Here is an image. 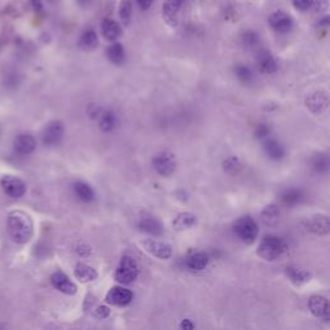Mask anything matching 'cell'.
<instances>
[{"instance_id":"7c38bea8","label":"cell","mask_w":330,"mask_h":330,"mask_svg":"<svg viewBox=\"0 0 330 330\" xmlns=\"http://www.w3.org/2000/svg\"><path fill=\"white\" fill-rule=\"evenodd\" d=\"M138 226H140L141 231H144V232L149 235H152V236H160L163 234V225H161L158 218H155L151 214H142L140 218V222H138Z\"/></svg>"},{"instance_id":"484cf974","label":"cell","mask_w":330,"mask_h":330,"mask_svg":"<svg viewBox=\"0 0 330 330\" xmlns=\"http://www.w3.org/2000/svg\"><path fill=\"white\" fill-rule=\"evenodd\" d=\"M208 262H209L208 255L203 253V251H199V253H195V254L188 257L187 266H188V269L193 270V271H200V270H204L207 267Z\"/></svg>"},{"instance_id":"9c48e42d","label":"cell","mask_w":330,"mask_h":330,"mask_svg":"<svg viewBox=\"0 0 330 330\" xmlns=\"http://www.w3.org/2000/svg\"><path fill=\"white\" fill-rule=\"evenodd\" d=\"M255 63H257L258 70L262 74H274L279 69L278 62H276L275 57L266 49L258 50Z\"/></svg>"},{"instance_id":"52a82bcc","label":"cell","mask_w":330,"mask_h":330,"mask_svg":"<svg viewBox=\"0 0 330 330\" xmlns=\"http://www.w3.org/2000/svg\"><path fill=\"white\" fill-rule=\"evenodd\" d=\"M152 167L163 177H169L175 170L174 156L170 152H160L152 160Z\"/></svg>"},{"instance_id":"5b68a950","label":"cell","mask_w":330,"mask_h":330,"mask_svg":"<svg viewBox=\"0 0 330 330\" xmlns=\"http://www.w3.org/2000/svg\"><path fill=\"white\" fill-rule=\"evenodd\" d=\"M0 187L7 195L15 199L22 197L26 193V183L16 175H3L0 179Z\"/></svg>"},{"instance_id":"30bf717a","label":"cell","mask_w":330,"mask_h":330,"mask_svg":"<svg viewBox=\"0 0 330 330\" xmlns=\"http://www.w3.org/2000/svg\"><path fill=\"white\" fill-rule=\"evenodd\" d=\"M270 25L275 31L285 34L289 32L293 27V20L288 13L283 12V11H276L270 16Z\"/></svg>"},{"instance_id":"9a60e30c","label":"cell","mask_w":330,"mask_h":330,"mask_svg":"<svg viewBox=\"0 0 330 330\" xmlns=\"http://www.w3.org/2000/svg\"><path fill=\"white\" fill-rule=\"evenodd\" d=\"M307 228L312 231L313 234L320 235V236H325L329 234L330 231V222L329 218L326 216H321V214H316V216L310 217L306 222Z\"/></svg>"},{"instance_id":"277c9868","label":"cell","mask_w":330,"mask_h":330,"mask_svg":"<svg viewBox=\"0 0 330 330\" xmlns=\"http://www.w3.org/2000/svg\"><path fill=\"white\" fill-rule=\"evenodd\" d=\"M138 276V266L137 262L131 257L121 258L120 265L116 270L115 274V279L121 284H130L131 281H135L136 278Z\"/></svg>"},{"instance_id":"e575fe53","label":"cell","mask_w":330,"mask_h":330,"mask_svg":"<svg viewBox=\"0 0 330 330\" xmlns=\"http://www.w3.org/2000/svg\"><path fill=\"white\" fill-rule=\"evenodd\" d=\"M235 75H236L237 79L243 83H250L251 79H253V71L245 66V64H237L235 68Z\"/></svg>"},{"instance_id":"ac0fdd59","label":"cell","mask_w":330,"mask_h":330,"mask_svg":"<svg viewBox=\"0 0 330 330\" xmlns=\"http://www.w3.org/2000/svg\"><path fill=\"white\" fill-rule=\"evenodd\" d=\"M101 30H102V35L105 36L107 40L114 41L121 36V26L117 24L116 21L111 20V18H105L101 22Z\"/></svg>"},{"instance_id":"f546056e","label":"cell","mask_w":330,"mask_h":330,"mask_svg":"<svg viewBox=\"0 0 330 330\" xmlns=\"http://www.w3.org/2000/svg\"><path fill=\"white\" fill-rule=\"evenodd\" d=\"M288 275L295 285H302V284L307 283L311 278L310 272L302 269H294V267H288Z\"/></svg>"},{"instance_id":"4316f807","label":"cell","mask_w":330,"mask_h":330,"mask_svg":"<svg viewBox=\"0 0 330 330\" xmlns=\"http://www.w3.org/2000/svg\"><path fill=\"white\" fill-rule=\"evenodd\" d=\"M195 223L196 217L192 213H181L175 217V219L173 221V227L177 231H182L186 230V228H190Z\"/></svg>"},{"instance_id":"8fae6325","label":"cell","mask_w":330,"mask_h":330,"mask_svg":"<svg viewBox=\"0 0 330 330\" xmlns=\"http://www.w3.org/2000/svg\"><path fill=\"white\" fill-rule=\"evenodd\" d=\"M50 281H52L53 287L56 288L57 290H59L61 293H63V294L73 295L75 294L76 290H78L76 285L70 280L68 275L61 271L54 272V274L52 275V278H50Z\"/></svg>"},{"instance_id":"cb8c5ba5","label":"cell","mask_w":330,"mask_h":330,"mask_svg":"<svg viewBox=\"0 0 330 330\" xmlns=\"http://www.w3.org/2000/svg\"><path fill=\"white\" fill-rule=\"evenodd\" d=\"M79 45L80 48L87 50H92L97 48V45H98V36H97L96 31L92 29L85 30L79 39Z\"/></svg>"},{"instance_id":"7a4b0ae2","label":"cell","mask_w":330,"mask_h":330,"mask_svg":"<svg viewBox=\"0 0 330 330\" xmlns=\"http://www.w3.org/2000/svg\"><path fill=\"white\" fill-rule=\"evenodd\" d=\"M285 249H287V245L280 237L274 236V235H267L260 241L257 253L263 259L274 260L280 257Z\"/></svg>"},{"instance_id":"d6a6232c","label":"cell","mask_w":330,"mask_h":330,"mask_svg":"<svg viewBox=\"0 0 330 330\" xmlns=\"http://www.w3.org/2000/svg\"><path fill=\"white\" fill-rule=\"evenodd\" d=\"M131 0H121L119 6V16L124 26L129 25L131 18Z\"/></svg>"},{"instance_id":"2e32d148","label":"cell","mask_w":330,"mask_h":330,"mask_svg":"<svg viewBox=\"0 0 330 330\" xmlns=\"http://www.w3.org/2000/svg\"><path fill=\"white\" fill-rule=\"evenodd\" d=\"M13 146H15L16 151L21 155H29V154L35 151L36 140L34 136L24 133V135H20L15 138Z\"/></svg>"},{"instance_id":"8d00e7d4","label":"cell","mask_w":330,"mask_h":330,"mask_svg":"<svg viewBox=\"0 0 330 330\" xmlns=\"http://www.w3.org/2000/svg\"><path fill=\"white\" fill-rule=\"evenodd\" d=\"M313 0H293V6L298 11H307L312 6Z\"/></svg>"},{"instance_id":"e0dca14e","label":"cell","mask_w":330,"mask_h":330,"mask_svg":"<svg viewBox=\"0 0 330 330\" xmlns=\"http://www.w3.org/2000/svg\"><path fill=\"white\" fill-rule=\"evenodd\" d=\"M308 307L310 311L316 316V317L324 318L327 320L329 318V303L327 299L324 297H318V295H313L308 301Z\"/></svg>"},{"instance_id":"ab89813d","label":"cell","mask_w":330,"mask_h":330,"mask_svg":"<svg viewBox=\"0 0 330 330\" xmlns=\"http://www.w3.org/2000/svg\"><path fill=\"white\" fill-rule=\"evenodd\" d=\"M30 2H31L32 7H34L36 13L43 12V3H41V0H30Z\"/></svg>"},{"instance_id":"60d3db41","label":"cell","mask_w":330,"mask_h":330,"mask_svg":"<svg viewBox=\"0 0 330 330\" xmlns=\"http://www.w3.org/2000/svg\"><path fill=\"white\" fill-rule=\"evenodd\" d=\"M181 329L182 330H193V324L190 321V320L184 318L183 321L181 322Z\"/></svg>"},{"instance_id":"74e56055","label":"cell","mask_w":330,"mask_h":330,"mask_svg":"<svg viewBox=\"0 0 330 330\" xmlns=\"http://www.w3.org/2000/svg\"><path fill=\"white\" fill-rule=\"evenodd\" d=\"M108 315H110V308H108V307L100 306L96 310V316H97V317L106 318V317H108Z\"/></svg>"},{"instance_id":"f35d334b","label":"cell","mask_w":330,"mask_h":330,"mask_svg":"<svg viewBox=\"0 0 330 330\" xmlns=\"http://www.w3.org/2000/svg\"><path fill=\"white\" fill-rule=\"evenodd\" d=\"M154 0H137V4L142 11H147L152 6Z\"/></svg>"},{"instance_id":"6da1fadb","label":"cell","mask_w":330,"mask_h":330,"mask_svg":"<svg viewBox=\"0 0 330 330\" xmlns=\"http://www.w3.org/2000/svg\"><path fill=\"white\" fill-rule=\"evenodd\" d=\"M7 228H8L9 236L18 244H26L32 237V232H34L31 217L22 211H15L9 213Z\"/></svg>"},{"instance_id":"ffe728a7","label":"cell","mask_w":330,"mask_h":330,"mask_svg":"<svg viewBox=\"0 0 330 330\" xmlns=\"http://www.w3.org/2000/svg\"><path fill=\"white\" fill-rule=\"evenodd\" d=\"M265 152H266V155L269 156L270 159L272 160H281L285 155V150H284L283 145L280 142H278L276 140H272V138H267L265 141Z\"/></svg>"},{"instance_id":"1f68e13d","label":"cell","mask_w":330,"mask_h":330,"mask_svg":"<svg viewBox=\"0 0 330 330\" xmlns=\"http://www.w3.org/2000/svg\"><path fill=\"white\" fill-rule=\"evenodd\" d=\"M311 165H312L315 172H326L327 168H329V158H327L326 154H316V155H313V158L311 159Z\"/></svg>"},{"instance_id":"836d02e7","label":"cell","mask_w":330,"mask_h":330,"mask_svg":"<svg viewBox=\"0 0 330 330\" xmlns=\"http://www.w3.org/2000/svg\"><path fill=\"white\" fill-rule=\"evenodd\" d=\"M222 168L228 174H237V173L241 170V163H240V160L237 158L231 156V158H227L223 160Z\"/></svg>"},{"instance_id":"3957f363","label":"cell","mask_w":330,"mask_h":330,"mask_svg":"<svg viewBox=\"0 0 330 330\" xmlns=\"http://www.w3.org/2000/svg\"><path fill=\"white\" fill-rule=\"evenodd\" d=\"M235 234L245 244L254 243L258 236V226L250 217H243L234 225Z\"/></svg>"},{"instance_id":"d590c367","label":"cell","mask_w":330,"mask_h":330,"mask_svg":"<svg viewBox=\"0 0 330 330\" xmlns=\"http://www.w3.org/2000/svg\"><path fill=\"white\" fill-rule=\"evenodd\" d=\"M270 133H271V129H270V125L265 123L258 124V126L255 128V137L259 138V140L266 141L267 138H270Z\"/></svg>"},{"instance_id":"b9f144b4","label":"cell","mask_w":330,"mask_h":330,"mask_svg":"<svg viewBox=\"0 0 330 330\" xmlns=\"http://www.w3.org/2000/svg\"><path fill=\"white\" fill-rule=\"evenodd\" d=\"M78 253H79L80 255H88L89 253H91V249L88 248V246H85V245L79 246V248H78Z\"/></svg>"},{"instance_id":"d4e9b609","label":"cell","mask_w":330,"mask_h":330,"mask_svg":"<svg viewBox=\"0 0 330 330\" xmlns=\"http://www.w3.org/2000/svg\"><path fill=\"white\" fill-rule=\"evenodd\" d=\"M107 57L108 59L115 64H121L125 59V50L120 43H112L107 48Z\"/></svg>"},{"instance_id":"83f0119b","label":"cell","mask_w":330,"mask_h":330,"mask_svg":"<svg viewBox=\"0 0 330 330\" xmlns=\"http://www.w3.org/2000/svg\"><path fill=\"white\" fill-rule=\"evenodd\" d=\"M280 218V212L279 208L275 204L267 205L262 212V221L266 223L267 226H276Z\"/></svg>"},{"instance_id":"f1b7e54d","label":"cell","mask_w":330,"mask_h":330,"mask_svg":"<svg viewBox=\"0 0 330 330\" xmlns=\"http://www.w3.org/2000/svg\"><path fill=\"white\" fill-rule=\"evenodd\" d=\"M98 123H100V129L102 131H111L116 126V116L111 111H102L98 116Z\"/></svg>"},{"instance_id":"4dcf8cb0","label":"cell","mask_w":330,"mask_h":330,"mask_svg":"<svg viewBox=\"0 0 330 330\" xmlns=\"http://www.w3.org/2000/svg\"><path fill=\"white\" fill-rule=\"evenodd\" d=\"M241 43H243L244 47L248 48V49H257L260 44L259 35H258L257 32L249 30V31H245L243 35H241Z\"/></svg>"},{"instance_id":"4fadbf2b","label":"cell","mask_w":330,"mask_h":330,"mask_svg":"<svg viewBox=\"0 0 330 330\" xmlns=\"http://www.w3.org/2000/svg\"><path fill=\"white\" fill-rule=\"evenodd\" d=\"M144 246L149 253L155 255L159 259H169L172 257V246L169 244L156 241V240H145Z\"/></svg>"},{"instance_id":"ba28073f","label":"cell","mask_w":330,"mask_h":330,"mask_svg":"<svg viewBox=\"0 0 330 330\" xmlns=\"http://www.w3.org/2000/svg\"><path fill=\"white\" fill-rule=\"evenodd\" d=\"M306 106L313 114H322L329 107V94L325 91L315 92L307 97Z\"/></svg>"},{"instance_id":"44dd1931","label":"cell","mask_w":330,"mask_h":330,"mask_svg":"<svg viewBox=\"0 0 330 330\" xmlns=\"http://www.w3.org/2000/svg\"><path fill=\"white\" fill-rule=\"evenodd\" d=\"M74 274H75V278L79 281H82V283H89V281H93L96 280L97 276H98L96 270H94L93 267L85 265V263H78Z\"/></svg>"},{"instance_id":"d6986e66","label":"cell","mask_w":330,"mask_h":330,"mask_svg":"<svg viewBox=\"0 0 330 330\" xmlns=\"http://www.w3.org/2000/svg\"><path fill=\"white\" fill-rule=\"evenodd\" d=\"M183 0H164L163 4V16L164 20L169 22L170 25H174L177 16L182 8Z\"/></svg>"},{"instance_id":"7402d4cb","label":"cell","mask_w":330,"mask_h":330,"mask_svg":"<svg viewBox=\"0 0 330 330\" xmlns=\"http://www.w3.org/2000/svg\"><path fill=\"white\" fill-rule=\"evenodd\" d=\"M74 191L78 199L84 203H91L94 199V191L91 186L83 181H78L74 184Z\"/></svg>"},{"instance_id":"5bb4252c","label":"cell","mask_w":330,"mask_h":330,"mask_svg":"<svg viewBox=\"0 0 330 330\" xmlns=\"http://www.w3.org/2000/svg\"><path fill=\"white\" fill-rule=\"evenodd\" d=\"M131 299H133V293L121 287L112 288L106 295V301L110 304H115V306H126L130 303Z\"/></svg>"},{"instance_id":"603a6c76","label":"cell","mask_w":330,"mask_h":330,"mask_svg":"<svg viewBox=\"0 0 330 330\" xmlns=\"http://www.w3.org/2000/svg\"><path fill=\"white\" fill-rule=\"evenodd\" d=\"M303 197V191L299 190V188H288L281 195V202L287 207H294V205L302 203Z\"/></svg>"},{"instance_id":"8992f818","label":"cell","mask_w":330,"mask_h":330,"mask_svg":"<svg viewBox=\"0 0 330 330\" xmlns=\"http://www.w3.org/2000/svg\"><path fill=\"white\" fill-rule=\"evenodd\" d=\"M64 135V125L59 120L50 121L45 125L43 133H41V141L43 144L48 147L56 146L61 142Z\"/></svg>"}]
</instances>
